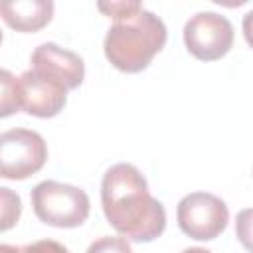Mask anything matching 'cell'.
Listing matches in <instances>:
<instances>
[{
  "instance_id": "obj_1",
  "label": "cell",
  "mask_w": 253,
  "mask_h": 253,
  "mask_svg": "<svg viewBox=\"0 0 253 253\" xmlns=\"http://www.w3.org/2000/svg\"><path fill=\"white\" fill-rule=\"evenodd\" d=\"M101 204L107 221L130 241H154L166 227L164 206L148 192L140 170L128 162H119L105 172Z\"/></svg>"
},
{
  "instance_id": "obj_2",
  "label": "cell",
  "mask_w": 253,
  "mask_h": 253,
  "mask_svg": "<svg viewBox=\"0 0 253 253\" xmlns=\"http://www.w3.org/2000/svg\"><path fill=\"white\" fill-rule=\"evenodd\" d=\"M166 38L164 22L154 12L140 6L109 28L103 49L119 71L138 73L146 69L152 57L164 47Z\"/></svg>"
},
{
  "instance_id": "obj_3",
  "label": "cell",
  "mask_w": 253,
  "mask_h": 253,
  "mask_svg": "<svg viewBox=\"0 0 253 253\" xmlns=\"http://www.w3.org/2000/svg\"><path fill=\"white\" fill-rule=\"evenodd\" d=\"M30 200L38 219L53 227H79L91 210L89 196L81 188L55 180L40 182Z\"/></svg>"
},
{
  "instance_id": "obj_4",
  "label": "cell",
  "mask_w": 253,
  "mask_h": 253,
  "mask_svg": "<svg viewBox=\"0 0 253 253\" xmlns=\"http://www.w3.org/2000/svg\"><path fill=\"white\" fill-rule=\"evenodd\" d=\"M47 160V146L40 132L30 128H10L0 136V176L24 180L34 176Z\"/></svg>"
},
{
  "instance_id": "obj_5",
  "label": "cell",
  "mask_w": 253,
  "mask_h": 253,
  "mask_svg": "<svg viewBox=\"0 0 253 253\" xmlns=\"http://www.w3.org/2000/svg\"><path fill=\"white\" fill-rule=\"evenodd\" d=\"M176 217L180 229L198 241L215 239L229 221L225 202L208 192H192L178 202Z\"/></svg>"
},
{
  "instance_id": "obj_6",
  "label": "cell",
  "mask_w": 253,
  "mask_h": 253,
  "mask_svg": "<svg viewBox=\"0 0 253 253\" xmlns=\"http://www.w3.org/2000/svg\"><path fill=\"white\" fill-rule=\"evenodd\" d=\"M184 43L194 57L215 61L233 45V26L217 12H198L184 26Z\"/></svg>"
},
{
  "instance_id": "obj_7",
  "label": "cell",
  "mask_w": 253,
  "mask_h": 253,
  "mask_svg": "<svg viewBox=\"0 0 253 253\" xmlns=\"http://www.w3.org/2000/svg\"><path fill=\"white\" fill-rule=\"evenodd\" d=\"M16 99L18 109L26 111L28 115L49 119L65 107L67 89L55 79L36 69H28L16 77Z\"/></svg>"
},
{
  "instance_id": "obj_8",
  "label": "cell",
  "mask_w": 253,
  "mask_h": 253,
  "mask_svg": "<svg viewBox=\"0 0 253 253\" xmlns=\"http://www.w3.org/2000/svg\"><path fill=\"white\" fill-rule=\"evenodd\" d=\"M30 63H32V69L55 79L67 91L77 89L83 83V77H85L83 59L75 51L59 47L53 42L40 43L34 49V53L30 57Z\"/></svg>"
},
{
  "instance_id": "obj_9",
  "label": "cell",
  "mask_w": 253,
  "mask_h": 253,
  "mask_svg": "<svg viewBox=\"0 0 253 253\" xmlns=\"http://www.w3.org/2000/svg\"><path fill=\"white\" fill-rule=\"evenodd\" d=\"M4 22L16 32H38L53 16L51 0H18L0 6Z\"/></svg>"
},
{
  "instance_id": "obj_10",
  "label": "cell",
  "mask_w": 253,
  "mask_h": 253,
  "mask_svg": "<svg viewBox=\"0 0 253 253\" xmlns=\"http://www.w3.org/2000/svg\"><path fill=\"white\" fill-rule=\"evenodd\" d=\"M0 253H69L65 245L53 241V239H40L28 245H0Z\"/></svg>"
},
{
  "instance_id": "obj_11",
  "label": "cell",
  "mask_w": 253,
  "mask_h": 253,
  "mask_svg": "<svg viewBox=\"0 0 253 253\" xmlns=\"http://www.w3.org/2000/svg\"><path fill=\"white\" fill-rule=\"evenodd\" d=\"M0 194H2V231H6L18 221L22 211V202L18 194L10 192V188H0Z\"/></svg>"
},
{
  "instance_id": "obj_12",
  "label": "cell",
  "mask_w": 253,
  "mask_h": 253,
  "mask_svg": "<svg viewBox=\"0 0 253 253\" xmlns=\"http://www.w3.org/2000/svg\"><path fill=\"white\" fill-rule=\"evenodd\" d=\"M0 83H2V111H0V115L8 117L14 111H20L18 99H16V77L4 69L0 73Z\"/></svg>"
},
{
  "instance_id": "obj_13",
  "label": "cell",
  "mask_w": 253,
  "mask_h": 253,
  "mask_svg": "<svg viewBox=\"0 0 253 253\" xmlns=\"http://www.w3.org/2000/svg\"><path fill=\"white\" fill-rule=\"evenodd\" d=\"M87 253H132V249L126 237L103 235L89 245Z\"/></svg>"
},
{
  "instance_id": "obj_14",
  "label": "cell",
  "mask_w": 253,
  "mask_h": 253,
  "mask_svg": "<svg viewBox=\"0 0 253 253\" xmlns=\"http://www.w3.org/2000/svg\"><path fill=\"white\" fill-rule=\"evenodd\" d=\"M235 235L239 243L253 253V208L241 210L235 217Z\"/></svg>"
},
{
  "instance_id": "obj_15",
  "label": "cell",
  "mask_w": 253,
  "mask_h": 253,
  "mask_svg": "<svg viewBox=\"0 0 253 253\" xmlns=\"http://www.w3.org/2000/svg\"><path fill=\"white\" fill-rule=\"evenodd\" d=\"M142 4L136 2V0H119V2H99L97 8L101 12H105L109 18H113L115 22L117 20H123L126 18L128 14H132L134 10H138Z\"/></svg>"
},
{
  "instance_id": "obj_16",
  "label": "cell",
  "mask_w": 253,
  "mask_h": 253,
  "mask_svg": "<svg viewBox=\"0 0 253 253\" xmlns=\"http://www.w3.org/2000/svg\"><path fill=\"white\" fill-rule=\"evenodd\" d=\"M243 36H245V42L253 47V10H249L245 16H243Z\"/></svg>"
},
{
  "instance_id": "obj_17",
  "label": "cell",
  "mask_w": 253,
  "mask_h": 253,
  "mask_svg": "<svg viewBox=\"0 0 253 253\" xmlns=\"http://www.w3.org/2000/svg\"><path fill=\"white\" fill-rule=\"evenodd\" d=\"M182 253H211V251L210 249H204V247H188Z\"/></svg>"
}]
</instances>
